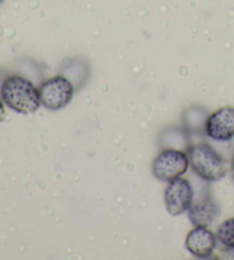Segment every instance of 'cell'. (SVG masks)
Returning a JSON list of instances; mask_svg holds the SVG:
<instances>
[{"instance_id": "cell-1", "label": "cell", "mask_w": 234, "mask_h": 260, "mask_svg": "<svg viewBox=\"0 0 234 260\" xmlns=\"http://www.w3.org/2000/svg\"><path fill=\"white\" fill-rule=\"evenodd\" d=\"M0 95L8 108L17 114L31 115L42 106L39 88L30 79L20 75H12L4 79Z\"/></svg>"}, {"instance_id": "cell-2", "label": "cell", "mask_w": 234, "mask_h": 260, "mask_svg": "<svg viewBox=\"0 0 234 260\" xmlns=\"http://www.w3.org/2000/svg\"><path fill=\"white\" fill-rule=\"evenodd\" d=\"M186 152L193 172L204 181H219L226 174V160L209 143L202 142L190 146Z\"/></svg>"}, {"instance_id": "cell-3", "label": "cell", "mask_w": 234, "mask_h": 260, "mask_svg": "<svg viewBox=\"0 0 234 260\" xmlns=\"http://www.w3.org/2000/svg\"><path fill=\"white\" fill-rule=\"evenodd\" d=\"M188 167L190 159L186 151L176 148H166L153 160L152 173L158 180L170 182L185 174Z\"/></svg>"}, {"instance_id": "cell-4", "label": "cell", "mask_w": 234, "mask_h": 260, "mask_svg": "<svg viewBox=\"0 0 234 260\" xmlns=\"http://www.w3.org/2000/svg\"><path fill=\"white\" fill-rule=\"evenodd\" d=\"M40 101L48 110L65 108L74 95V85L63 75L54 76L45 80L39 87Z\"/></svg>"}, {"instance_id": "cell-5", "label": "cell", "mask_w": 234, "mask_h": 260, "mask_svg": "<svg viewBox=\"0 0 234 260\" xmlns=\"http://www.w3.org/2000/svg\"><path fill=\"white\" fill-rule=\"evenodd\" d=\"M165 206L172 216H179L188 211L194 202V190L187 179L177 178L168 182L164 194Z\"/></svg>"}, {"instance_id": "cell-6", "label": "cell", "mask_w": 234, "mask_h": 260, "mask_svg": "<svg viewBox=\"0 0 234 260\" xmlns=\"http://www.w3.org/2000/svg\"><path fill=\"white\" fill-rule=\"evenodd\" d=\"M206 134L215 141H229L234 138V107H222L208 116Z\"/></svg>"}, {"instance_id": "cell-7", "label": "cell", "mask_w": 234, "mask_h": 260, "mask_svg": "<svg viewBox=\"0 0 234 260\" xmlns=\"http://www.w3.org/2000/svg\"><path fill=\"white\" fill-rule=\"evenodd\" d=\"M217 237L208 227L194 226L188 232L185 246L192 255L199 259H208L214 254L217 246Z\"/></svg>"}, {"instance_id": "cell-8", "label": "cell", "mask_w": 234, "mask_h": 260, "mask_svg": "<svg viewBox=\"0 0 234 260\" xmlns=\"http://www.w3.org/2000/svg\"><path fill=\"white\" fill-rule=\"evenodd\" d=\"M220 210L213 197L206 195L188 209V218L193 226L209 227L219 217Z\"/></svg>"}, {"instance_id": "cell-9", "label": "cell", "mask_w": 234, "mask_h": 260, "mask_svg": "<svg viewBox=\"0 0 234 260\" xmlns=\"http://www.w3.org/2000/svg\"><path fill=\"white\" fill-rule=\"evenodd\" d=\"M208 118V115L205 110L193 109L190 108L184 114V123L185 127L191 129V132L201 131V128H205L206 131V122Z\"/></svg>"}, {"instance_id": "cell-10", "label": "cell", "mask_w": 234, "mask_h": 260, "mask_svg": "<svg viewBox=\"0 0 234 260\" xmlns=\"http://www.w3.org/2000/svg\"><path fill=\"white\" fill-rule=\"evenodd\" d=\"M215 234L217 241L224 248L234 246V217L225 219L223 222H220Z\"/></svg>"}, {"instance_id": "cell-11", "label": "cell", "mask_w": 234, "mask_h": 260, "mask_svg": "<svg viewBox=\"0 0 234 260\" xmlns=\"http://www.w3.org/2000/svg\"><path fill=\"white\" fill-rule=\"evenodd\" d=\"M223 258L224 259H233L234 260V246H231V248H224V250H223Z\"/></svg>"}, {"instance_id": "cell-12", "label": "cell", "mask_w": 234, "mask_h": 260, "mask_svg": "<svg viewBox=\"0 0 234 260\" xmlns=\"http://www.w3.org/2000/svg\"><path fill=\"white\" fill-rule=\"evenodd\" d=\"M6 116V109H5V102L3 101V99L0 98V123L5 119Z\"/></svg>"}, {"instance_id": "cell-13", "label": "cell", "mask_w": 234, "mask_h": 260, "mask_svg": "<svg viewBox=\"0 0 234 260\" xmlns=\"http://www.w3.org/2000/svg\"><path fill=\"white\" fill-rule=\"evenodd\" d=\"M231 174H232V178H233V180H234V156H233L232 162H231Z\"/></svg>"}, {"instance_id": "cell-14", "label": "cell", "mask_w": 234, "mask_h": 260, "mask_svg": "<svg viewBox=\"0 0 234 260\" xmlns=\"http://www.w3.org/2000/svg\"><path fill=\"white\" fill-rule=\"evenodd\" d=\"M0 80H2V73H0Z\"/></svg>"}, {"instance_id": "cell-15", "label": "cell", "mask_w": 234, "mask_h": 260, "mask_svg": "<svg viewBox=\"0 0 234 260\" xmlns=\"http://www.w3.org/2000/svg\"><path fill=\"white\" fill-rule=\"evenodd\" d=\"M3 2H4V0H0V4H2V3H3Z\"/></svg>"}]
</instances>
